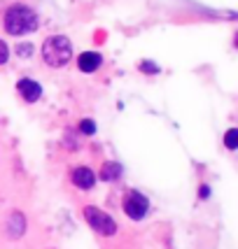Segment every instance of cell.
Returning <instances> with one entry per match:
<instances>
[{
	"mask_svg": "<svg viewBox=\"0 0 238 249\" xmlns=\"http://www.w3.org/2000/svg\"><path fill=\"white\" fill-rule=\"evenodd\" d=\"M234 42H236V47H238V33H236V40H234Z\"/></svg>",
	"mask_w": 238,
	"mask_h": 249,
	"instance_id": "9a60e30c",
	"label": "cell"
},
{
	"mask_svg": "<svg viewBox=\"0 0 238 249\" xmlns=\"http://www.w3.org/2000/svg\"><path fill=\"white\" fill-rule=\"evenodd\" d=\"M23 231H26V219L21 212H12L7 219V235L10 238H21Z\"/></svg>",
	"mask_w": 238,
	"mask_h": 249,
	"instance_id": "ba28073f",
	"label": "cell"
},
{
	"mask_svg": "<svg viewBox=\"0 0 238 249\" xmlns=\"http://www.w3.org/2000/svg\"><path fill=\"white\" fill-rule=\"evenodd\" d=\"M33 54V44L23 42V44H17V56H21V58H28Z\"/></svg>",
	"mask_w": 238,
	"mask_h": 249,
	"instance_id": "7c38bea8",
	"label": "cell"
},
{
	"mask_svg": "<svg viewBox=\"0 0 238 249\" xmlns=\"http://www.w3.org/2000/svg\"><path fill=\"white\" fill-rule=\"evenodd\" d=\"M147 210H150V200L140 194V191H129V194L124 196V212L129 214L131 219H142L147 214Z\"/></svg>",
	"mask_w": 238,
	"mask_h": 249,
	"instance_id": "277c9868",
	"label": "cell"
},
{
	"mask_svg": "<svg viewBox=\"0 0 238 249\" xmlns=\"http://www.w3.org/2000/svg\"><path fill=\"white\" fill-rule=\"evenodd\" d=\"M17 89H19V93H21L23 100H28V103H35V100H40V96H42L40 84L33 82V79H21V82L17 84Z\"/></svg>",
	"mask_w": 238,
	"mask_h": 249,
	"instance_id": "52a82bcc",
	"label": "cell"
},
{
	"mask_svg": "<svg viewBox=\"0 0 238 249\" xmlns=\"http://www.w3.org/2000/svg\"><path fill=\"white\" fill-rule=\"evenodd\" d=\"M100 63H103V58H100L98 52H84V54L77 56V68L82 72H96Z\"/></svg>",
	"mask_w": 238,
	"mask_h": 249,
	"instance_id": "5b68a950",
	"label": "cell"
},
{
	"mask_svg": "<svg viewBox=\"0 0 238 249\" xmlns=\"http://www.w3.org/2000/svg\"><path fill=\"white\" fill-rule=\"evenodd\" d=\"M140 70H142V72H154V75L159 72V68H157L154 63H150V61H142V63H140Z\"/></svg>",
	"mask_w": 238,
	"mask_h": 249,
	"instance_id": "5bb4252c",
	"label": "cell"
},
{
	"mask_svg": "<svg viewBox=\"0 0 238 249\" xmlns=\"http://www.w3.org/2000/svg\"><path fill=\"white\" fill-rule=\"evenodd\" d=\"M7 58H10V49H7V44L0 40V65L7 63Z\"/></svg>",
	"mask_w": 238,
	"mask_h": 249,
	"instance_id": "4fadbf2b",
	"label": "cell"
},
{
	"mask_svg": "<svg viewBox=\"0 0 238 249\" xmlns=\"http://www.w3.org/2000/svg\"><path fill=\"white\" fill-rule=\"evenodd\" d=\"M73 184L77 186V189H91V186L96 184V175L91 173L89 168H84V165H79V168H75L73 170Z\"/></svg>",
	"mask_w": 238,
	"mask_h": 249,
	"instance_id": "8992f818",
	"label": "cell"
},
{
	"mask_svg": "<svg viewBox=\"0 0 238 249\" xmlns=\"http://www.w3.org/2000/svg\"><path fill=\"white\" fill-rule=\"evenodd\" d=\"M42 58L52 68H61L73 58V42L65 35H52L42 44Z\"/></svg>",
	"mask_w": 238,
	"mask_h": 249,
	"instance_id": "7a4b0ae2",
	"label": "cell"
},
{
	"mask_svg": "<svg viewBox=\"0 0 238 249\" xmlns=\"http://www.w3.org/2000/svg\"><path fill=\"white\" fill-rule=\"evenodd\" d=\"M100 177L105 179V182H115V179H119L121 177V165L115 161H110L103 165V170H100Z\"/></svg>",
	"mask_w": 238,
	"mask_h": 249,
	"instance_id": "9c48e42d",
	"label": "cell"
},
{
	"mask_svg": "<svg viewBox=\"0 0 238 249\" xmlns=\"http://www.w3.org/2000/svg\"><path fill=\"white\" fill-rule=\"evenodd\" d=\"M79 130H82L84 135H94V133H96V124L91 119H82L79 121Z\"/></svg>",
	"mask_w": 238,
	"mask_h": 249,
	"instance_id": "8fae6325",
	"label": "cell"
},
{
	"mask_svg": "<svg viewBox=\"0 0 238 249\" xmlns=\"http://www.w3.org/2000/svg\"><path fill=\"white\" fill-rule=\"evenodd\" d=\"M84 217H87V224L96 233L100 235H115L117 233V224H115V219L110 217L108 212H103V210H98V207H84Z\"/></svg>",
	"mask_w": 238,
	"mask_h": 249,
	"instance_id": "3957f363",
	"label": "cell"
},
{
	"mask_svg": "<svg viewBox=\"0 0 238 249\" xmlns=\"http://www.w3.org/2000/svg\"><path fill=\"white\" fill-rule=\"evenodd\" d=\"M5 31L10 35H28V33L38 31V14L28 7V5H12L10 10L5 12Z\"/></svg>",
	"mask_w": 238,
	"mask_h": 249,
	"instance_id": "6da1fadb",
	"label": "cell"
},
{
	"mask_svg": "<svg viewBox=\"0 0 238 249\" xmlns=\"http://www.w3.org/2000/svg\"><path fill=\"white\" fill-rule=\"evenodd\" d=\"M224 147L227 149H238V128H229L224 133Z\"/></svg>",
	"mask_w": 238,
	"mask_h": 249,
	"instance_id": "30bf717a",
	"label": "cell"
}]
</instances>
